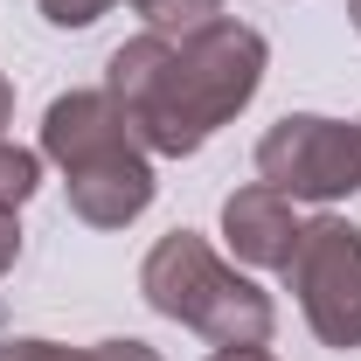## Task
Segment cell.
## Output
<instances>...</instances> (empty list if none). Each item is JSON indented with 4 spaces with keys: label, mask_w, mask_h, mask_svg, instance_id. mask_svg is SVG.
Listing matches in <instances>:
<instances>
[{
    "label": "cell",
    "mask_w": 361,
    "mask_h": 361,
    "mask_svg": "<svg viewBox=\"0 0 361 361\" xmlns=\"http://www.w3.org/2000/svg\"><path fill=\"white\" fill-rule=\"evenodd\" d=\"M264 77V35L209 21L195 35H139L111 56V104L126 111L139 146L153 153H195L229 111L250 104Z\"/></svg>",
    "instance_id": "cell-1"
},
{
    "label": "cell",
    "mask_w": 361,
    "mask_h": 361,
    "mask_svg": "<svg viewBox=\"0 0 361 361\" xmlns=\"http://www.w3.org/2000/svg\"><path fill=\"white\" fill-rule=\"evenodd\" d=\"M139 292L167 319L209 334L216 348H257V341H271V299L250 278H236L195 229H174V236L153 243V257L139 271Z\"/></svg>",
    "instance_id": "cell-2"
},
{
    "label": "cell",
    "mask_w": 361,
    "mask_h": 361,
    "mask_svg": "<svg viewBox=\"0 0 361 361\" xmlns=\"http://www.w3.org/2000/svg\"><path fill=\"white\" fill-rule=\"evenodd\" d=\"M257 174L285 202H341L361 188V126L341 118H278L257 139Z\"/></svg>",
    "instance_id": "cell-3"
},
{
    "label": "cell",
    "mask_w": 361,
    "mask_h": 361,
    "mask_svg": "<svg viewBox=\"0 0 361 361\" xmlns=\"http://www.w3.org/2000/svg\"><path fill=\"white\" fill-rule=\"evenodd\" d=\"M292 292L326 348H361V229L341 216H319L292 243Z\"/></svg>",
    "instance_id": "cell-4"
},
{
    "label": "cell",
    "mask_w": 361,
    "mask_h": 361,
    "mask_svg": "<svg viewBox=\"0 0 361 361\" xmlns=\"http://www.w3.org/2000/svg\"><path fill=\"white\" fill-rule=\"evenodd\" d=\"M42 153L63 160V174H90V167L133 160L139 139L126 126V111L111 104V90H70V97L49 104V118H42Z\"/></svg>",
    "instance_id": "cell-5"
},
{
    "label": "cell",
    "mask_w": 361,
    "mask_h": 361,
    "mask_svg": "<svg viewBox=\"0 0 361 361\" xmlns=\"http://www.w3.org/2000/svg\"><path fill=\"white\" fill-rule=\"evenodd\" d=\"M299 216H292V202L278 195V188H236L223 202V236H229V250L243 257V264H271V271H285L292 264V243H299Z\"/></svg>",
    "instance_id": "cell-6"
},
{
    "label": "cell",
    "mask_w": 361,
    "mask_h": 361,
    "mask_svg": "<svg viewBox=\"0 0 361 361\" xmlns=\"http://www.w3.org/2000/svg\"><path fill=\"white\" fill-rule=\"evenodd\" d=\"M146 202H153V167H146V153L111 160V167H90V174H70V209H77L84 223H97V229L133 223Z\"/></svg>",
    "instance_id": "cell-7"
},
{
    "label": "cell",
    "mask_w": 361,
    "mask_h": 361,
    "mask_svg": "<svg viewBox=\"0 0 361 361\" xmlns=\"http://www.w3.org/2000/svg\"><path fill=\"white\" fill-rule=\"evenodd\" d=\"M139 14H146V21H153V35H195V28H209V21H216V7H223V0H133Z\"/></svg>",
    "instance_id": "cell-8"
},
{
    "label": "cell",
    "mask_w": 361,
    "mask_h": 361,
    "mask_svg": "<svg viewBox=\"0 0 361 361\" xmlns=\"http://www.w3.org/2000/svg\"><path fill=\"white\" fill-rule=\"evenodd\" d=\"M35 174H42V167H35V153H21V146H7V139H0V216H14V209L35 195Z\"/></svg>",
    "instance_id": "cell-9"
},
{
    "label": "cell",
    "mask_w": 361,
    "mask_h": 361,
    "mask_svg": "<svg viewBox=\"0 0 361 361\" xmlns=\"http://www.w3.org/2000/svg\"><path fill=\"white\" fill-rule=\"evenodd\" d=\"M104 7H111V0H42V14L56 21V28H90Z\"/></svg>",
    "instance_id": "cell-10"
},
{
    "label": "cell",
    "mask_w": 361,
    "mask_h": 361,
    "mask_svg": "<svg viewBox=\"0 0 361 361\" xmlns=\"http://www.w3.org/2000/svg\"><path fill=\"white\" fill-rule=\"evenodd\" d=\"M0 361H90V355H70L56 341H14V348H0Z\"/></svg>",
    "instance_id": "cell-11"
},
{
    "label": "cell",
    "mask_w": 361,
    "mask_h": 361,
    "mask_svg": "<svg viewBox=\"0 0 361 361\" xmlns=\"http://www.w3.org/2000/svg\"><path fill=\"white\" fill-rule=\"evenodd\" d=\"M90 361H160V355H153L146 341H97V348H90Z\"/></svg>",
    "instance_id": "cell-12"
},
{
    "label": "cell",
    "mask_w": 361,
    "mask_h": 361,
    "mask_svg": "<svg viewBox=\"0 0 361 361\" xmlns=\"http://www.w3.org/2000/svg\"><path fill=\"white\" fill-rule=\"evenodd\" d=\"M14 250H21V229H14V216H0V271L14 264Z\"/></svg>",
    "instance_id": "cell-13"
},
{
    "label": "cell",
    "mask_w": 361,
    "mask_h": 361,
    "mask_svg": "<svg viewBox=\"0 0 361 361\" xmlns=\"http://www.w3.org/2000/svg\"><path fill=\"white\" fill-rule=\"evenodd\" d=\"M209 361H278V355H271L264 341H257V348H216Z\"/></svg>",
    "instance_id": "cell-14"
},
{
    "label": "cell",
    "mask_w": 361,
    "mask_h": 361,
    "mask_svg": "<svg viewBox=\"0 0 361 361\" xmlns=\"http://www.w3.org/2000/svg\"><path fill=\"white\" fill-rule=\"evenodd\" d=\"M7 111H14V90L0 84V126H7Z\"/></svg>",
    "instance_id": "cell-15"
},
{
    "label": "cell",
    "mask_w": 361,
    "mask_h": 361,
    "mask_svg": "<svg viewBox=\"0 0 361 361\" xmlns=\"http://www.w3.org/2000/svg\"><path fill=\"white\" fill-rule=\"evenodd\" d=\"M348 14H355V28H361V0H348Z\"/></svg>",
    "instance_id": "cell-16"
}]
</instances>
